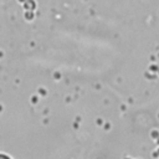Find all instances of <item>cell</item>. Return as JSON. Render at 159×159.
Here are the masks:
<instances>
[{"label": "cell", "instance_id": "cell-1", "mask_svg": "<svg viewBox=\"0 0 159 159\" xmlns=\"http://www.w3.org/2000/svg\"><path fill=\"white\" fill-rule=\"evenodd\" d=\"M0 159H11V158L7 157V155H5V154H1V153H0Z\"/></svg>", "mask_w": 159, "mask_h": 159}]
</instances>
